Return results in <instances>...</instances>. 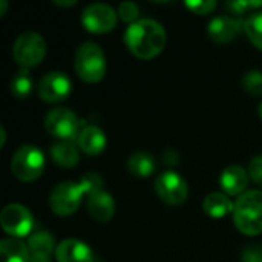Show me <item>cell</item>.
I'll use <instances>...</instances> for the list:
<instances>
[{"mask_svg":"<svg viewBox=\"0 0 262 262\" xmlns=\"http://www.w3.org/2000/svg\"><path fill=\"white\" fill-rule=\"evenodd\" d=\"M167 37L161 23L152 18L137 20L124 32V45L140 60L155 58L163 52Z\"/></svg>","mask_w":262,"mask_h":262,"instance_id":"cell-1","label":"cell"},{"mask_svg":"<svg viewBox=\"0 0 262 262\" xmlns=\"http://www.w3.org/2000/svg\"><path fill=\"white\" fill-rule=\"evenodd\" d=\"M98 189H103V181L95 173L84 175L80 183H60L49 195V207L58 216H69L78 210L84 195H91Z\"/></svg>","mask_w":262,"mask_h":262,"instance_id":"cell-2","label":"cell"},{"mask_svg":"<svg viewBox=\"0 0 262 262\" xmlns=\"http://www.w3.org/2000/svg\"><path fill=\"white\" fill-rule=\"evenodd\" d=\"M233 223L246 236L262 233V192L249 190L239 195L233 207Z\"/></svg>","mask_w":262,"mask_h":262,"instance_id":"cell-3","label":"cell"},{"mask_svg":"<svg viewBox=\"0 0 262 262\" xmlns=\"http://www.w3.org/2000/svg\"><path fill=\"white\" fill-rule=\"evenodd\" d=\"M74 69L80 80L86 83H98L106 74V57L101 48L94 41L83 43L74 57Z\"/></svg>","mask_w":262,"mask_h":262,"instance_id":"cell-4","label":"cell"},{"mask_svg":"<svg viewBox=\"0 0 262 262\" xmlns=\"http://www.w3.org/2000/svg\"><path fill=\"white\" fill-rule=\"evenodd\" d=\"M45 170V155L37 146H21L15 150L11 158V172L12 175L23 181L32 183Z\"/></svg>","mask_w":262,"mask_h":262,"instance_id":"cell-5","label":"cell"},{"mask_svg":"<svg viewBox=\"0 0 262 262\" xmlns=\"http://www.w3.org/2000/svg\"><path fill=\"white\" fill-rule=\"evenodd\" d=\"M46 55L45 38L32 31L20 34L12 46V57L20 69H31L43 61Z\"/></svg>","mask_w":262,"mask_h":262,"instance_id":"cell-6","label":"cell"},{"mask_svg":"<svg viewBox=\"0 0 262 262\" xmlns=\"http://www.w3.org/2000/svg\"><path fill=\"white\" fill-rule=\"evenodd\" d=\"M45 129L49 135L60 138L61 141L77 140L81 127L80 118L66 107H55L45 117Z\"/></svg>","mask_w":262,"mask_h":262,"instance_id":"cell-7","label":"cell"},{"mask_svg":"<svg viewBox=\"0 0 262 262\" xmlns=\"http://www.w3.org/2000/svg\"><path fill=\"white\" fill-rule=\"evenodd\" d=\"M0 224L5 233L20 239L34 230V216L21 204H8L0 213Z\"/></svg>","mask_w":262,"mask_h":262,"instance_id":"cell-8","label":"cell"},{"mask_svg":"<svg viewBox=\"0 0 262 262\" xmlns=\"http://www.w3.org/2000/svg\"><path fill=\"white\" fill-rule=\"evenodd\" d=\"M155 192L169 206H180L187 200L189 187L186 180L177 172L166 170L155 180Z\"/></svg>","mask_w":262,"mask_h":262,"instance_id":"cell-9","label":"cell"},{"mask_svg":"<svg viewBox=\"0 0 262 262\" xmlns=\"http://www.w3.org/2000/svg\"><path fill=\"white\" fill-rule=\"evenodd\" d=\"M118 21V12L106 3H92L81 14L83 26L94 34H106L115 28Z\"/></svg>","mask_w":262,"mask_h":262,"instance_id":"cell-10","label":"cell"},{"mask_svg":"<svg viewBox=\"0 0 262 262\" xmlns=\"http://www.w3.org/2000/svg\"><path fill=\"white\" fill-rule=\"evenodd\" d=\"M72 84L69 77L64 72H49L46 74L38 86H37V94L45 103H58L66 100L71 95Z\"/></svg>","mask_w":262,"mask_h":262,"instance_id":"cell-11","label":"cell"},{"mask_svg":"<svg viewBox=\"0 0 262 262\" xmlns=\"http://www.w3.org/2000/svg\"><path fill=\"white\" fill-rule=\"evenodd\" d=\"M246 20L238 17L221 15L213 18L207 26V34L210 40L216 43H229L238 37V34L244 29Z\"/></svg>","mask_w":262,"mask_h":262,"instance_id":"cell-12","label":"cell"},{"mask_svg":"<svg viewBox=\"0 0 262 262\" xmlns=\"http://www.w3.org/2000/svg\"><path fill=\"white\" fill-rule=\"evenodd\" d=\"M88 212L89 215L98 221V223H107L115 213V203L112 195H109L106 190L98 189L88 195Z\"/></svg>","mask_w":262,"mask_h":262,"instance_id":"cell-13","label":"cell"},{"mask_svg":"<svg viewBox=\"0 0 262 262\" xmlns=\"http://www.w3.org/2000/svg\"><path fill=\"white\" fill-rule=\"evenodd\" d=\"M57 262H94L92 250L78 239H64L57 246Z\"/></svg>","mask_w":262,"mask_h":262,"instance_id":"cell-14","label":"cell"},{"mask_svg":"<svg viewBox=\"0 0 262 262\" xmlns=\"http://www.w3.org/2000/svg\"><path fill=\"white\" fill-rule=\"evenodd\" d=\"M77 147L84 152L86 155H100L104 149H106V144H107V140H106V135L104 132L97 127V126H83V129L80 130L77 140Z\"/></svg>","mask_w":262,"mask_h":262,"instance_id":"cell-15","label":"cell"},{"mask_svg":"<svg viewBox=\"0 0 262 262\" xmlns=\"http://www.w3.org/2000/svg\"><path fill=\"white\" fill-rule=\"evenodd\" d=\"M249 172L241 166H229L220 175V186L223 192L229 196L243 195L249 186Z\"/></svg>","mask_w":262,"mask_h":262,"instance_id":"cell-16","label":"cell"},{"mask_svg":"<svg viewBox=\"0 0 262 262\" xmlns=\"http://www.w3.org/2000/svg\"><path fill=\"white\" fill-rule=\"evenodd\" d=\"M51 160L60 166V167H74L78 164L80 161V152L78 147L71 143V141H58L55 144H52L51 150H49Z\"/></svg>","mask_w":262,"mask_h":262,"instance_id":"cell-17","label":"cell"},{"mask_svg":"<svg viewBox=\"0 0 262 262\" xmlns=\"http://www.w3.org/2000/svg\"><path fill=\"white\" fill-rule=\"evenodd\" d=\"M235 204L232 203L230 196L224 192H213L204 198L203 209L212 218H224L229 213H233Z\"/></svg>","mask_w":262,"mask_h":262,"instance_id":"cell-18","label":"cell"},{"mask_svg":"<svg viewBox=\"0 0 262 262\" xmlns=\"http://www.w3.org/2000/svg\"><path fill=\"white\" fill-rule=\"evenodd\" d=\"M0 262H29L28 244L15 238H8L0 243Z\"/></svg>","mask_w":262,"mask_h":262,"instance_id":"cell-19","label":"cell"},{"mask_svg":"<svg viewBox=\"0 0 262 262\" xmlns=\"http://www.w3.org/2000/svg\"><path fill=\"white\" fill-rule=\"evenodd\" d=\"M155 167H157L155 158L146 152H135L127 160L129 172L135 177H140V178L150 177L155 172Z\"/></svg>","mask_w":262,"mask_h":262,"instance_id":"cell-20","label":"cell"},{"mask_svg":"<svg viewBox=\"0 0 262 262\" xmlns=\"http://www.w3.org/2000/svg\"><path fill=\"white\" fill-rule=\"evenodd\" d=\"M32 77L29 74L28 69H20L17 74H14V77L11 78V94L14 98L17 100H26L31 92H32Z\"/></svg>","mask_w":262,"mask_h":262,"instance_id":"cell-21","label":"cell"},{"mask_svg":"<svg viewBox=\"0 0 262 262\" xmlns=\"http://www.w3.org/2000/svg\"><path fill=\"white\" fill-rule=\"evenodd\" d=\"M28 249H29V252L52 255V253H55L57 246H55V239H54V236L51 233H48V232H35L28 239Z\"/></svg>","mask_w":262,"mask_h":262,"instance_id":"cell-22","label":"cell"},{"mask_svg":"<svg viewBox=\"0 0 262 262\" xmlns=\"http://www.w3.org/2000/svg\"><path fill=\"white\" fill-rule=\"evenodd\" d=\"M244 31L249 40L262 51V11H256L246 18Z\"/></svg>","mask_w":262,"mask_h":262,"instance_id":"cell-23","label":"cell"},{"mask_svg":"<svg viewBox=\"0 0 262 262\" xmlns=\"http://www.w3.org/2000/svg\"><path fill=\"white\" fill-rule=\"evenodd\" d=\"M243 88L253 97H262V71H249L243 77Z\"/></svg>","mask_w":262,"mask_h":262,"instance_id":"cell-24","label":"cell"},{"mask_svg":"<svg viewBox=\"0 0 262 262\" xmlns=\"http://www.w3.org/2000/svg\"><path fill=\"white\" fill-rule=\"evenodd\" d=\"M138 14H140V8L134 2H123L118 6V17L126 23H130V25L135 23Z\"/></svg>","mask_w":262,"mask_h":262,"instance_id":"cell-25","label":"cell"},{"mask_svg":"<svg viewBox=\"0 0 262 262\" xmlns=\"http://www.w3.org/2000/svg\"><path fill=\"white\" fill-rule=\"evenodd\" d=\"M216 2L215 0H196V2H186V6L193 12V14H198V15H207L210 14L212 11H215L216 8Z\"/></svg>","mask_w":262,"mask_h":262,"instance_id":"cell-26","label":"cell"},{"mask_svg":"<svg viewBox=\"0 0 262 262\" xmlns=\"http://www.w3.org/2000/svg\"><path fill=\"white\" fill-rule=\"evenodd\" d=\"M262 6V2H249V0H238V2H227L226 3V8L230 11V12H233V14H236V15H241V14H244V12H247V11H250V9H255V8H259Z\"/></svg>","mask_w":262,"mask_h":262,"instance_id":"cell-27","label":"cell"},{"mask_svg":"<svg viewBox=\"0 0 262 262\" xmlns=\"http://www.w3.org/2000/svg\"><path fill=\"white\" fill-rule=\"evenodd\" d=\"M249 175L250 178L262 187V155L259 157H255L250 164H249Z\"/></svg>","mask_w":262,"mask_h":262,"instance_id":"cell-28","label":"cell"},{"mask_svg":"<svg viewBox=\"0 0 262 262\" xmlns=\"http://www.w3.org/2000/svg\"><path fill=\"white\" fill-rule=\"evenodd\" d=\"M243 262H262V247L249 246L243 252Z\"/></svg>","mask_w":262,"mask_h":262,"instance_id":"cell-29","label":"cell"},{"mask_svg":"<svg viewBox=\"0 0 262 262\" xmlns=\"http://www.w3.org/2000/svg\"><path fill=\"white\" fill-rule=\"evenodd\" d=\"M29 262H52V261H51V255H48V253L29 252Z\"/></svg>","mask_w":262,"mask_h":262,"instance_id":"cell-30","label":"cell"},{"mask_svg":"<svg viewBox=\"0 0 262 262\" xmlns=\"http://www.w3.org/2000/svg\"><path fill=\"white\" fill-rule=\"evenodd\" d=\"M54 3H55V5H58V6H72V5H75V0H68V2L54 0Z\"/></svg>","mask_w":262,"mask_h":262,"instance_id":"cell-31","label":"cell"},{"mask_svg":"<svg viewBox=\"0 0 262 262\" xmlns=\"http://www.w3.org/2000/svg\"><path fill=\"white\" fill-rule=\"evenodd\" d=\"M6 8H8V2L6 0H0V15H5Z\"/></svg>","mask_w":262,"mask_h":262,"instance_id":"cell-32","label":"cell"},{"mask_svg":"<svg viewBox=\"0 0 262 262\" xmlns=\"http://www.w3.org/2000/svg\"><path fill=\"white\" fill-rule=\"evenodd\" d=\"M0 137H2V143H0V146L3 147V146H5V141H6V132H5L3 126H0Z\"/></svg>","mask_w":262,"mask_h":262,"instance_id":"cell-33","label":"cell"},{"mask_svg":"<svg viewBox=\"0 0 262 262\" xmlns=\"http://www.w3.org/2000/svg\"><path fill=\"white\" fill-rule=\"evenodd\" d=\"M258 112H259V117H261V120H262V103L259 104V109H258Z\"/></svg>","mask_w":262,"mask_h":262,"instance_id":"cell-34","label":"cell"}]
</instances>
